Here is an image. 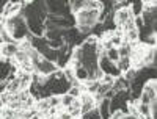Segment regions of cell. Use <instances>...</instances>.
I'll return each mask as SVG.
<instances>
[{
	"label": "cell",
	"instance_id": "30bf717a",
	"mask_svg": "<svg viewBox=\"0 0 157 119\" xmlns=\"http://www.w3.org/2000/svg\"><path fill=\"white\" fill-rule=\"evenodd\" d=\"M64 110H66L74 119H78V117L82 116V105H80V100L75 99V100L69 105V107H68V108H64Z\"/></svg>",
	"mask_w": 157,
	"mask_h": 119
},
{
	"label": "cell",
	"instance_id": "3957f363",
	"mask_svg": "<svg viewBox=\"0 0 157 119\" xmlns=\"http://www.w3.org/2000/svg\"><path fill=\"white\" fill-rule=\"evenodd\" d=\"M99 16H101V11H98V9H82L74 16L75 25L91 28L99 22Z\"/></svg>",
	"mask_w": 157,
	"mask_h": 119
},
{
	"label": "cell",
	"instance_id": "2e32d148",
	"mask_svg": "<svg viewBox=\"0 0 157 119\" xmlns=\"http://www.w3.org/2000/svg\"><path fill=\"white\" fill-rule=\"evenodd\" d=\"M3 91H5V83H3V82H0V94H2Z\"/></svg>",
	"mask_w": 157,
	"mask_h": 119
},
{
	"label": "cell",
	"instance_id": "8fae6325",
	"mask_svg": "<svg viewBox=\"0 0 157 119\" xmlns=\"http://www.w3.org/2000/svg\"><path fill=\"white\" fill-rule=\"evenodd\" d=\"M116 68L120 69L121 75L124 72H127L129 69H132V61H130V57H121L120 60L116 61Z\"/></svg>",
	"mask_w": 157,
	"mask_h": 119
},
{
	"label": "cell",
	"instance_id": "5b68a950",
	"mask_svg": "<svg viewBox=\"0 0 157 119\" xmlns=\"http://www.w3.org/2000/svg\"><path fill=\"white\" fill-rule=\"evenodd\" d=\"M98 66H99V69L102 71V74L110 75V77H113V78L121 77V72H120V69L116 68V63L110 61V60L105 57V54H101V55H99Z\"/></svg>",
	"mask_w": 157,
	"mask_h": 119
},
{
	"label": "cell",
	"instance_id": "8992f818",
	"mask_svg": "<svg viewBox=\"0 0 157 119\" xmlns=\"http://www.w3.org/2000/svg\"><path fill=\"white\" fill-rule=\"evenodd\" d=\"M155 94H157V83L155 80H148L141 88V94H140V103H146L151 105L155 102Z\"/></svg>",
	"mask_w": 157,
	"mask_h": 119
},
{
	"label": "cell",
	"instance_id": "7c38bea8",
	"mask_svg": "<svg viewBox=\"0 0 157 119\" xmlns=\"http://www.w3.org/2000/svg\"><path fill=\"white\" fill-rule=\"evenodd\" d=\"M130 13H132L134 17H140L143 13V2L141 0H135V2H130Z\"/></svg>",
	"mask_w": 157,
	"mask_h": 119
},
{
	"label": "cell",
	"instance_id": "4fadbf2b",
	"mask_svg": "<svg viewBox=\"0 0 157 119\" xmlns=\"http://www.w3.org/2000/svg\"><path fill=\"white\" fill-rule=\"evenodd\" d=\"M78 119H102V117H101V114H99V111H98V107H94L93 110L83 113Z\"/></svg>",
	"mask_w": 157,
	"mask_h": 119
},
{
	"label": "cell",
	"instance_id": "ba28073f",
	"mask_svg": "<svg viewBox=\"0 0 157 119\" xmlns=\"http://www.w3.org/2000/svg\"><path fill=\"white\" fill-rule=\"evenodd\" d=\"M19 50L17 43H10V44H2L0 47V58L3 60H11L13 57L16 55V52Z\"/></svg>",
	"mask_w": 157,
	"mask_h": 119
},
{
	"label": "cell",
	"instance_id": "7a4b0ae2",
	"mask_svg": "<svg viewBox=\"0 0 157 119\" xmlns=\"http://www.w3.org/2000/svg\"><path fill=\"white\" fill-rule=\"evenodd\" d=\"M5 27H6L8 35L11 36V39L14 43L25 41V39L30 36L29 27H27V24H25V19H24L22 14L6 19V25H5Z\"/></svg>",
	"mask_w": 157,
	"mask_h": 119
},
{
	"label": "cell",
	"instance_id": "277c9868",
	"mask_svg": "<svg viewBox=\"0 0 157 119\" xmlns=\"http://www.w3.org/2000/svg\"><path fill=\"white\" fill-rule=\"evenodd\" d=\"M44 3H46L47 14H50V16H58V17L72 16L68 2H63V0H47V2H44Z\"/></svg>",
	"mask_w": 157,
	"mask_h": 119
},
{
	"label": "cell",
	"instance_id": "9c48e42d",
	"mask_svg": "<svg viewBox=\"0 0 157 119\" xmlns=\"http://www.w3.org/2000/svg\"><path fill=\"white\" fill-rule=\"evenodd\" d=\"M98 111L102 119H110L112 117V108H110V99H101L98 102Z\"/></svg>",
	"mask_w": 157,
	"mask_h": 119
},
{
	"label": "cell",
	"instance_id": "5bb4252c",
	"mask_svg": "<svg viewBox=\"0 0 157 119\" xmlns=\"http://www.w3.org/2000/svg\"><path fill=\"white\" fill-rule=\"evenodd\" d=\"M105 57H107L110 61L116 63L118 60H120V55H118V49H116V47H112V49H109V50L105 52Z\"/></svg>",
	"mask_w": 157,
	"mask_h": 119
},
{
	"label": "cell",
	"instance_id": "6da1fadb",
	"mask_svg": "<svg viewBox=\"0 0 157 119\" xmlns=\"http://www.w3.org/2000/svg\"><path fill=\"white\" fill-rule=\"evenodd\" d=\"M44 88L49 92V96H63L66 94L71 88V83L64 78L63 71H55L54 74H50L49 77H46L44 82Z\"/></svg>",
	"mask_w": 157,
	"mask_h": 119
},
{
	"label": "cell",
	"instance_id": "9a60e30c",
	"mask_svg": "<svg viewBox=\"0 0 157 119\" xmlns=\"http://www.w3.org/2000/svg\"><path fill=\"white\" fill-rule=\"evenodd\" d=\"M74 100H75V99H72V97L68 94V92H66V94H63V96H60V103H61L63 110H64V108H68Z\"/></svg>",
	"mask_w": 157,
	"mask_h": 119
},
{
	"label": "cell",
	"instance_id": "52a82bcc",
	"mask_svg": "<svg viewBox=\"0 0 157 119\" xmlns=\"http://www.w3.org/2000/svg\"><path fill=\"white\" fill-rule=\"evenodd\" d=\"M55 71H58L57 64L52 63V61H47V60L43 58V57H41V60L35 64V72L41 74V75H44V77H49L50 74H54Z\"/></svg>",
	"mask_w": 157,
	"mask_h": 119
}]
</instances>
